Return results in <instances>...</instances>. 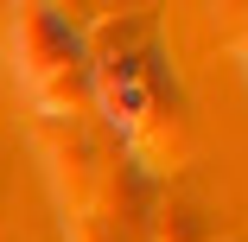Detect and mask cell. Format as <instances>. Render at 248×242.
Instances as JSON below:
<instances>
[{
	"instance_id": "obj_1",
	"label": "cell",
	"mask_w": 248,
	"mask_h": 242,
	"mask_svg": "<svg viewBox=\"0 0 248 242\" xmlns=\"http://www.w3.org/2000/svg\"><path fill=\"white\" fill-rule=\"evenodd\" d=\"M38 147L51 160V178H77V204H95V191L108 178V147H95L83 121H45L38 128Z\"/></svg>"
},
{
	"instance_id": "obj_2",
	"label": "cell",
	"mask_w": 248,
	"mask_h": 242,
	"mask_svg": "<svg viewBox=\"0 0 248 242\" xmlns=\"http://www.w3.org/2000/svg\"><path fill=\"white\" fill-rule=\"evenodd\" d=\"M153 242H210V223L191 204H159L153 210Z\"/></svg>"
}]
</instances>
